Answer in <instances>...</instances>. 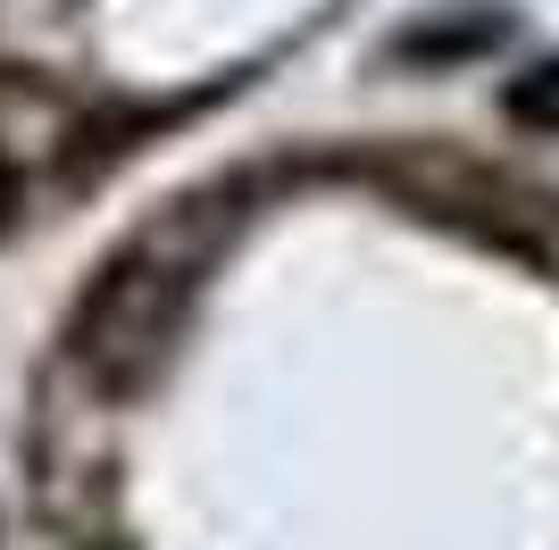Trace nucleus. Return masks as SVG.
Masks as SVG:
<instances>
[{
	"mask_svg": "<svg viewBox=\"0 0 559 550\" xmlns=\"http://www.w3.org/2000/svg\"><path fill=\"white\" fill-rule=\"evenodd\" d=\"M501 109H510V125H526V134H559V59L526 68L510 92H501Z\"/></svg>",
	"mask_w": 559,
	"mask_h": 550,
	"instance_id": "obj_2",
	"label": "nucleus"
},
{
	"mask_svg": "<svg viewBox=\"0 0 559 550\" xmlns=\"http://www.w3.org/2000/svg\"><path fill=\"white\" fill-rule=\"evenodd\" d=\"M242 226V201L234 192H192L159 217V226H142L126 251L100 267V284L84 292L68 325V359L84 384L117 392V400H134L151 375L167 367L176 334H185L192 300H201V275L210 259L234 242Z\"/></svg>",
	"mask_w": 559,
	"mask_h": 550,
	"instance_id": "obj_1",
	"label": "nucleus"
}]
</instances>
